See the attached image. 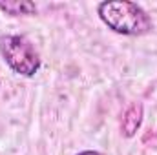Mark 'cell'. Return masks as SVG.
Here are the masks:
<instances>
[{
  "label": "cell",
  "mask_w": 157,
  "mask_h": 155,
  "mask_svg": "<svg viewBox=\"0 0 157 155\" xmlns=\"http://www.w3.org/2000/svg\"><path fill=\"white\" fill-rule=\"evenodd\" d=\"M0 9L9 13V15H31L35 13V4L26 2V0H17V2H0Z\"/></svg>",
  "instance_id": "obj_4"
},
{
  "label": "cell",
  "mask_w": 157,
  "mask_h": 155,
  "mask_svg": "<svg viewBox=\"0 0 157 155\" xmlns=\"http://www.w3.org/2000/svg\"><path fill=\"white\" fill-rule=\"evenodd\" d=\"M141 122H143V106L135 102V104H132V106L126 110V113L122 117V122H121L122 133H124L126 137H133L135 131L139 130Z\"/></svg>",
  "instance_id": "obj_3"
},
{
  "label": "cell",
  "mask_w": 157,
  "mask_h": 155,
  "mask_svg": "<svg viewBox=\"0 0 157 155\" xmlns=\"http://www.w3.org/2000/svg\"><path fill=\"white\" fill-rule=\"evenodd\" d=\"M99 17L110 29L121 35L137 37L152 29V20L146 15V11L135 2L128 0L99 4Z\"/></svg>",
  "instance_id": "obj_1"
},
{
  "label": "cell",
  "mask_w": 157,
  "mask_h": 155,
  "mask_svg": "<svg viewBox=\"0 0 157 155\" xmlns=\"http://www.w3.org/2000/svg\"><path fill=\"white\" fill-rule=\"evenodd\" d=\"M0 53L9 68L24 77H33L40 68V59L33 46L17 35H0Z\"/></svg>",
  "instance_id": "obj_2"
},
{
  "label": "cell",
  "mask_w": 157,
  "mask_h": 155,
  "mask_svg": "<svg viewBox=\"0 0 157 155\" xmlns=\"http://www.w3.org/2000/svg\"><path fill=\"white\" fill-rule=\"evenodd\" d=\"M78 155H102V153H99V152H91V150H88V152H82V153H78Z\"/></svg>",
  "instance_id": "obj_5"
}]
</instances>
